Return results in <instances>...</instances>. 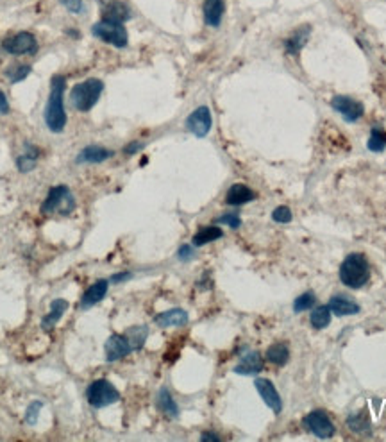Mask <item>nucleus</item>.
I'll use <instances>...</instances> for the list:
<instances>
[{"label": "nucleus", "instance_id": "f257e3e1", "mask_svg": "<svg viewBox=\"0 0 386 442\" xmlns=\"http://www.w3.org/2000/svg\"><path fill=\"white\" fill-rule=\"evenodd\" d=\"M64 90L67 79L64 76H54L51 79V95L45 108V124L52 133H63L67 126V111H64Z\"/></svg>", "mask_w": 386, "mask_h": 442}, {"label": "nucleus", "instance_id": "f03ea898", "mask_svg": "<svg viewBox=\"0 0 386 442\" xmlns=\"http://www.w3.org/2000/svg\"><path fill=\"white\" fill-rule=\"evenodd\" d=\"M370 280V265L360 253H353L340 265V281L349 289H361Z\"/></svg>", "mask_w": 386, "mask_h": 442}, {"label": "nucleus", "instance_id": "7ed1b4c3", "mask_svg": "<svg viewBox=\"0 0 386 442\" xmlns=\"http://www.w3.org/2000/svg\"><path fill=\"white\" fill-rule=\"evenodd\" d=\"M102 92H104V83L100 79H86L82 83H77L70 92V102L77 111L88 113L94 110V106L100 99Z\"/></svg>", "mask_w": 386, "mask_h": 442}, {"label": "nucleus", "instance_id": "20e7f679", "mask_svg": "<svg viewBox=\"0 0 386 442\" xmlns=\"http://www.w3.org/2000/svg\"><path fill=\"white\" fill-rule=\"evenodd\" d=\"M76 210V197L67 185L52 187L42 204L43 215H70Z\"/></svg>", "mask_w": 386, "mask_h": 442}, {"label": "nucleus", "instance_id": "39448f33", "mask_svg": "<svg viewBox=\"0 0 386 442\" xmlns=\"http://www.w3.org/2000/svg\"><path fill=\"white\" fill-rule=\"evenodd\" d=\"M86 400L94 408H104L120 401L119 389L107 380H95L86 391Z\"/></svg>", "mask_w": 386, "mask_h": 442}, {"label": "nucleus", "instance_id": "423d86ee", "mask_svg": "<svg viewBox=\"0 0 386 442\" xmlns=\"http://www.w3.org/2000/svg\"><path fill=\"white\" fill-rule=\"evenodd\" d=\"M91 34L95 38H98L100 42L107 43V45H113L116 49L128 47L129 36L128 31L123 27V24H115V22L100 20L98 24H95Z\"/></svg>", "mask_w": 386, "mask_h": 442}, {"label": "nucleus", "instance_id": "0eeeda50", "mask_svg": "<svg viewBox=\"0 0 386 442\" xmlns=\"http://www.w3.org/2000/svg\"><path fill=\"white\" fill-rule=\"evenodd\" d=\"M2 49L8 54L13 56L34 54V52L38 51V40L34 38V34L24 31V33L13 34L11 38H6L4 43H2Z\"/></svg>", "mask_w": 386, "mask_h": 442}, {"label": "nucleus", "instance_id": "6e6552de", "mask_svg": "<svg viewBox=\"0 0 386 442\" xmlns=\"http://www.w3.org/2000/svg\"><path fill=\"white\" fill-rule=\"evenodd\" d=\"M211 126H213V119H211V111H209L208 106L197 108V110L186 119V129L191 133V135H195L197 138L208 136V133L211 131Z\"/></svg>", "mask_w": 386, "mask_h": 442}, {"label": "nucleus", "instance_id": "1a4fd4ad", "mask_svg": "<svg viewBox=\"0 0 386 442\" xmlns=\"http://www.w3.org/2000/svg\"><path fill=\"white\" fill-rule=\"evenodd\" d=\"M104 351H106V360L107 362H119L122 358L129 357V355L134 351L129 342L128 335L125 333H115V335H111L109 339L106 340V344H104Z\"/></svg>", "mask_w": 386, "mask_h": 442}, {"label": "nucleus", "instance_id": "9d476101", "mask_svg": "<svg viewBox=\"0 0 386 442\" xmlns=\"http://www.w3.org/2000/svg\"><path fill=\"white\" fill-rule=\"evenodd\" d=\"M304 425L310 428L311 434H315L320 439H329L335 435V425L331 423L329 416L322 410H315V412L308 414L304 419Z\"/></svg>", "mask_w": 386, "mask_h": 442}, {"label": "nucleus", "instance_id": "9b49d317", "mask_svg": "<svg viewBox=\"0 0 386 442\" xmlns=\"http://www.w3.org/2000/svg\"><path fill=\"white\" fill-rule=\"evenodd\" d=\"M331 106L333 110L338 111L340 115L344 117L347 122H356L363 117L365 113V108L361 104L360 101L356 99H351V97H344V95H338L331 101Z\"/></svg>", "mask_w": 386, "mask_h": 442}, {"label": "nucleus", "instance_id": "f8f14e48", "mask_svg": "<svg viewBox=\"0 0 386 442\" xmlns=\"http://www.w3.org/2000/svg\"><path fill=\"white\" fill-rule=\"evenodd\" d=\"M254 387L256 391L259 392V396H261V400L267 403V407L272 408L274 414H281V410H283V401H281V396L279 392H277V389L274 387V383L267 378H258L254 382Z\"/></svg>", "mask_w": 386, "mask_h": 442}, {"label": "nucleus", "instance_id": "ddd939ff", "mask_svg": "<svg viewBox=\"0 0 386 442\" xmlns=\"http://www.w3.org/2000/svg\"><path fill=\"white\" fill-rule=\"evenodd\" d=\"M131 17V8L122 0H106V2H102V20L123 24Z\"/></svg>", "mask_w": 386, "mask_h": 442}, {"label": "nucleus", "instance_id": "4468645a", "mask_svg": "<svg viewBox=\"0 0 386 442\" xmlns=\"http://www.w3.org/2000/svg\"><path fill=\"white\" fill-rule=\"evenodd\" d=\"M107 290H109V281H107V280L95 281L94 285H89L88 289H86V292L82 294V298H81V303H79V306H81L82 310H89L91 306L98 305V303H100L102 299L106 298Z\"/></svg>", "mask_w": 386, "mask_h": 442}, {"label": "nucleus", "instance_id": "2eb2a0df", "mask_svg": "<svg viewBox=\"0 0 386 442\" xmlns=\"http://www.w3.org/2000/svg\"><path fill=\"white\" fill-rule=\"evenodd\" d=\"M263 369V358L258 351H249L240 358V362L234 367V373L242 374V376H254L259 371Z\"/></svg>", "mask_w": 386, "mask_h": 442}, {"label": "nucleus", "instance_id": "dca6fc26", "mask_svg": "<svg viewBox=\"0 0 386 442\" xmlns=\"http://www.w3.org/2000/svg\"><path fill=\"white\" fill-rule=\"evenodd\" d=\"M113 151L102 147V145H86L81 153L77 154V163H102L113 158Z\"/></svg>", "mask_w": 386, "mask_h": 442}, {"label": "nucleus", "instance_id": "f3484780", "mask_svg": "<svg viewBox=\"0 0 386 442\" xmlns=\"http://www.w3.org/2000/svg\"><path fill=\"white\" fill-rule=\"evenodd\" d=\"M190 321V315L183 308H172V310H166L163 314L156 315V324L159 328H175V326H184Z\"/></svg>", "mask_w": 386, "mask_h": 442}, {"label": "nucleus", "instance_id": "a211bd4d", "mask_svg": "<svg viewBox=\"0 0 386 442\" xmlns=\"http://www.w3.org/2000/svg\"><path fill=\"white\" fill-rule=\"evenodd\" d=\"M256 199V192L251 190L243 183H236L229 188V192L225 194V203L229 206H242V204L251 203Z\"/></svg>", "mask_w": 386, "mask_h": 442}, {"label": "nucleus", "instance_id": "6ab92c4d", "mask_svg": "<svg viewBox=\"0 0 386 442\" xmlns=\"http://www.w3.org/2000/svg\"><path fill=\"white\" fill-rule=\"evenodd\" d=\"M204 22L209 27H218L222 24V18L225 13L224 0H204Z\"/></svg>", "mask_w": 386, "mask_h": 442}, {"label": "nucleus", "instance_id": "aec40b11", "mask_svg": "<svg viewBox=\"0 0 386 442\" xmlns=\"http://www.w3.org/2000/svg\"><path fill=\"white\" fill-rule=\"evenodd\" d=\"M68 301L67 299H54L51 305V312H49L45 317L42 319V328L45 330V332H51V330H54L55 324L60 323L61 317L64 315V312L68 310Z\"/></svg>", "mask_w": 386, "mask_h": 442}, {"label": "nucleus", "instance_id": "412c9836", "mask_svg": "<svg viewBox=\"0 0 386 442\" xmlns=\"http://www.w3.org/2000/svg\"><path fill=\"white\" fill-rule=\"evenodd\" d=\"M38 162H40V149L27 142L24 154H20V156L17 158L18 170H20L21 174H29L30 170L36 169Z\"/></svg>", "mask_w": 386, "mask_h": 442}, {"label": "nucleus", "instance_id": "4be33fe9", "mask_svg": "<svg viewBox=\"0 0 386 442\" xmlns=\"http://www.w3.org/2000/svg\"><path fill=\"white\" fill-rule=\"evenodd\" d=\"M222 237H224V231H222L220 228H217V226H202V228H199V231L193 235V238H191V246L202 247L206 246V244L220 240Z\"/></svg>", "mask_w": 386, "mask_h": 442}, {"label": "nucleus", "instance_id": "5701e85b", "mask_svg": "<svg viewBox=\"0 0 386 442\" xmlns=\"http://www.w3.org/2000/svg\"><path fill=\"white\" fill-rule=\"evenodd\" d=\"M329 308L338 317H347V315H354L360 312V305H356L353 299L345 298V296H335V298H331Z\"/></svg>", "mask_w": 386, "mask_h": 442}, {"label": "nucleus", "instance_id": "b1692460", "mask_svg": "<svg viewBox=\"0 0 386 442\" xmlns=\"http://www.w3.org/2000/svg\"><path fill=\"white\" fill-rule=\"evenodd\" d=\"M310 33H311V31H310V27H308V26L299 27V29L295 31V33H293L292 36H290V38L285 42L286 52H288V54H292V56H297L299 52H301V49L306 45L308 38H310Z\"/></svg>", "mask_w": 386, "mask_h": 442}, {"label": "nucleus", "instance_id": "393cba45", "mask_svg": "<svg viewBox=\"0 0 386 442\" xmlns=\"http://www.w3.org/2000/svg\"><path fill=\"white\" fill-rule=\"evenodd\" d=\"M157 408H159L166 417H170V419H175V417L179 416L177 403L174 401V398H172V394L168 392V389L165 387L157 394Z\"/></svg>", "mask_w": 386, "mask_h": 442}, {"label": "nucleus", "instance_id": "a878e982", "mask_svg": "<svg viewBox=\"0 0 386 442\" xmlns=\"http://www.w3.org/2000/svg\"><path fill=\"white\" fill-rule=\"evenodd\" d=\"M267 360L272 362L274 366H286L290 360V349L285 342H277V344H272L267 349Z\"/></svg>", "mask_w": 386, "mask_h": 442}, {"label": "nucleus", "instance_id": "bb28decb", "mask_svg": "<svg viewBox=\"0 0 386 442\" xmlns=\"http://www.w3.org/2000/svg\"><path fill=\"white\" fill-rule=\"evenodd\" d=\"M349 426L353 430L354 434H361V435H369L370 430H372V425H370V419L367 416L365 410H361V412L353 414V416L347 419Z\"/></svg>", "mask_w": 386, "mask_h": 442}, {"label": "nucleus", "instance_id": "cd10ccee", "mask_svg": "<svg viewBox=\"0 0 386 442\" xmlns=\"http://www.w3.org/2000/svg\"><path fill=\"white\" fill-rule=\"evenodd\" d=\"M310 323L315 330H324V328L329 326V323H331V308H329V305L315 308V310L311 312Z\"/></svg>", "mask_w": 386, "mask_h": 442}, {"label": "nucleus", "instance_id": "c85d7f7f", "mask_svg": "<svg viewBox=\"0 0 386 442\" xmlns=\"http://www.w3.org/2000/svg\"><path fill=\"white\" fill-rule=\"evenodd\" d=\"M125 335H128L132 349H134V351H138V349L143 348L145 340H147V337H149V328L147 326H132V328H129L128 332H125Z\"/></svg>", "mask_w": 386, "mask_h": 442}, {"label": "nucleus", "instance_id": "c756f323", "mask_svg": "<svg viewBox=\"0 0 386 442\" xmlns=\"http://www.w3.org/2000/svg\"><path fill=\"white\" fill-rule=\"evenodd\" d=\"M386 149V131L383 128H372L369 138V151L383 153Z\"/></svg>", "mask_w": 386, "mask_h": 442}, {"label": "nucleus", "instance_id": "7c9ffc66", "mask_svg": "<svg viewBox=\"0 0 386 442\" xmlns=\"http://www.w3.org/2000/svg\"><path fill=\"white\" fill-rule=\"evenodd\" d=\"M30 70H33L30 65H15V67H11L8 72H6V76H8L9 81L15 85V83L24 81V79H26V77L30 74Z\"/></svg>", "mask_w": 386, "mask_h": 442}, {"label": "nucleus", "instance_id": "2f4dec72", "mask_svg": "<svg viewBox=\"0 0 386 442\" xmlns=\"http://www.w3.org/2000/svg\"><path fill=\"white\" fill-rule=\"evenodd\" d=\"M315 301H317V299H315L313 292L302 294V296H299V298L295 299V303H293V312H295V314H301V312L310 310V308L315 306Z\"/></svg>", "mask_w": 386, "mask_h": 442}, {"label": "nucleus", "instance_id": "473e14b6", "mask_svg": "<svg viewBox=\"0 0 386 442\" xmlns=\"http://www.w3.org/2000/svg\"><path fill=\"white\" fill-rule=\"evenodd\" d=\"M42 408H43V401H40V400L33 401V403H30L29 407H27V410H26V423H27V425L34 426L36 423H38L40 410H42Z\"/></svg>", "mask_w": 386, "mask_h": 442}, {"label": "nucleus", "instance_id": "72a5a7b5", "mask_svg": "<svg viewBox=\"0 0 386 442\" xmlns=\"http://www.w3.org/2000/svg\"><path fill=\"white\" fill-rule=\"evenodd\" d=\"M272 219L276 222H279V224H288V222L292 221V210H290L288 206H279V208H276L272 212Z\"/></svg>", "mask_w": 386, "mask_h": 442}, {"label": "nucleus", "instance_id": "f704fd0d", "mask_svg": "<svg viewBox=\"0 0 386 442\" xmlns=\"http://www.w3.org/2000/svg\"><path fill=\"white\" fill-rule=\"evenodd\" d=\"M217 222L218 224L229 226L231 230H238V228L242 226V219H240L238 213H225V215H222V217L217 219Z\"/></svg>", "mask_w": 386, "mask_h": 442}, {"label": "nucleus", "instance_id": "c9c22d12", "mask_svg": "<svg viewBox=\"0 0 386 442\" xmlns=\"http://www.w3.org/2000/svg\"><path fill=\"white\" fill-rule=\"evenodd\" d=\"M61 4L70 11V13H81L82 11V0H61Z\"/></svg>", "mask_w": 386, "mask_h": 442}, {"label": "nucleus", "instance_id": "e433bc0d", "mask_svg": "<svg viewBox=\"0 0 386 442\" xmlns=\"http://www.w3.org/2000/svg\"><path fill=\"white\" fill-rule=\"evenodd\" d=\"M177 258L183 260V262H186V260L193 258V246H183V247H181V249H179V253H177Z\"/></svg>", "mask_w": 386, "mask_h": 442}, {"label": "nucleus", "instance_id": "4c0bfd02", "mask_svg": "<svg viewBox=\"0 0 386 442\" xmlns=\"http://www.w3.org/2000/svg\"><path fill=\"white\" fill-rule=\"evenodd\" d=\"M145 147V144H141V142H132V144H129L125 149H123V153L128 154V156H132V154H136L138 151H141Z\"/></svg>", "mask_w": 386, "mask_h": 442}, {"label": "nucleus", "instance_id": "58836bf2", "mask_svg": "<svg viewBox=\"0 0 386 442\" xmlns=\"http://www.w3.org/2000/svg\"><path fill=\"white\" fill-rule=\"evenodd\" d=\"M9 113V102L4 92H0V115H8Z\"/></svg>", "mask_w": 386, "mask_h": 442}, {"label": "nucleus", "instance_id": "ea45409f", "mask_svg": "<svg viewBox=\"0 0 386 442\" xmlns=\"http://www.w3.org/2000/svg\"><path fill=\"white\" fill-rule=\"evenodd\" d=\"M131 278V272H122V274H115L111 278V283H122V281L129 280Z\"/></svg>", "mask_w": 386, "mask_h": 442}, {"label": "nucleus", "instance_id": "a19ab883", "mask_svg": "<svg viewBox=\"0 0 386 442\" xmlns=\"http://www.w3.org/2000/svg\"><path fill=\"white\" fill-rule=\"evenodd\" d=\"M200 441H220V437H218V435H215V434H202L200 435Z\"/></svg>", "mask_w": 386, "mask_h": 442}]
</instances>
